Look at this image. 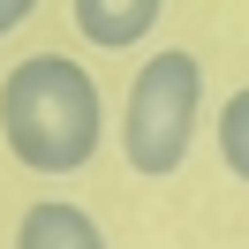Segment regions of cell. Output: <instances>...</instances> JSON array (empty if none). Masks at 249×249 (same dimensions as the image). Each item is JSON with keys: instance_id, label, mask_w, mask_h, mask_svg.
Returning a JSON list of instances; mask_svg holds the SVG:
<instances>
[{"instance_id": "1", "label": "cell", "mask_w": 249, "mask_h": 249, "mask_svg": "<svg viewBox=\"0 0 249 249\" xmlns=\"http://www.w3.org/2000/svg\"><path fill=\"white\" fill-rule=\"evenodd\" d=\"M0 143L8 159L46 181L83 174L106 143V106H98V83L83 61L68 53H31V61L8 68L0 83Z\"/></svg>"}, {"instance_id": "2", "label": "cell", "mask_w": 249, "mask_h": 249, "mask_svg": "<svg viewBox=\"0 0 249 249\" xmlns=\"http://www.w3.org/2000/svg\"><path fill=\"white\" fill-rule=\"evenodd\" d=\"M196 121H204V61L189 46L151 53V61L136 68V83H128V113H121L128 174H143V181L181 174L189 143H196Z\"/></svg>"}, {"instance_id": "3", "label": "cell", "mask_w": 249, "mask_h": 249, "mask_svg": "<svg viewBox=\"0 0 249 249\" xmlns=\"http://www.w3.org/2000/svg\"><path fill=\"white\" fill-rule=\"evenodd\" d=\"M68 8H76L83 46H98V53L143 46V38L159 31V16H166V0H68Z\"/></svg>"}, {"instance_id": "4", "label": "cell", "mask_w": 249, "mask_h": 249, "mask_svg": "<svg viewBox=\"0 0 249 249\" xmlns=\"http://www.w3.org/2000/svg\"><path fill=\"white\" fill-rule=\"evenodd\" d=\"M16 249H106V227L68 196H38L16 219Z\"/></svg>"}, {"instance_id": "5", "label": "cell", "mask_w": 249, "mask_h": 249, "mask_svg": "<svg viewBox=\"0 0 249 249\" xmlns=\"http://www.w3.org/2000/svg\"><path fill=\"white\" fill-rule=\"evenodd\" d=\"M219 159H227L234 181H249V83L219 106Z\"/></svg>"}, {"instance_id": "6", "label": "cell", "mask_w": 249, "mask_h": 249, "mask_svg": "<svg viewBox=\"0 0 249 249\" xmlns=\"http://www.w3.org/2000/svg\"><path fill=\"white\" fill-rule=\"evenodd\" d=\"M31 16H38V0H0V46H8V31H23Z\"/></svg>"}]
</instances>
